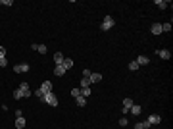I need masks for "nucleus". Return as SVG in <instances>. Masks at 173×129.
I'll list each match as a JSON object with an SVG mask.
<instances>
[{
  "mask_svg": "<svg viewBox=\"0 0 173 129\" xmlns=\"http://www.w3.org/2000/svg\"><path fill=\"white\" fill-rule=\"evenodd\" d=\"M35 97L42 98V97H44V93H42V91H40V89H37V91H35Z\"/></svg>",
  "mask_w": 173,
  "mask_h": 129,
  "instance_id": "nucleus-28",
  "label": "nucleus"
},
{
  "mask_svg": "<svg viewBox=\"0 0 173 129\" xmlns=\"http://www.w3.org/2000/svg\"><path fill=\"white\" fill-rule=\"evenodd\" d=\"M8 66V60L6 58H0V68H6Z\"/></svg>",
  "mask_w": 173,
  "mask_h": 129,
  "instance_id": "nucleus-29",
  "label": "nucleus"
},
{
  "mask_svg": "<svg viewBox=\"0 0 173 129\" xmlns=\"http://www.w3.org/2000/svg\"><path fill=\"white\" fill-rule=\"evenodd\" d=\"M100 81H102V75H100V73H92V71H90V85H92V83H100Z\"/></svg>",
  "mask_w": 173,
  "mask_h": 129,
  "instance_id": "nucleus-9",
  "label": "nucleus"
},
{
  "mask_svg": "<svg viewBox=\"0 0 173 129\" xmlns=\"http://www.w3.org/2000/svg\"><path fill=\"white\" fill-rule=\"evenodd\" d=\"M150 31H152L154 35H160V33H162V23L154 21V25H152V29H150Z\"/></svg>",
  "mask_w": 173,
  "mask_h": 129,
  "instance_id": "nucleus-12",
  "label": "nucleus"
},
{
  "mask_svg": "<svg viewBox=\"0 0 173 129\" xmlns=\"http://www.w3.org/2000/svg\"><path fill=\"white\" fill-rule=\"evenodd\" d=\"M29 97H31V89H23V98H29Z\"/></svg>",
  "mask_w": 173,
  "mask_h": 129,
  "instance_id": "nucleus-24",
  "label": "nucleus"
},
{
  "mask_svg": "<svg viewBox=\"0 0 173 129\" xmlns=\"http://www.w3.org/2000/svg\"><path fill=\"white\" fill-rule=\"evenodd\" d=\"M40 102L48 104V106H58V97L54 93H48V95H44V97L40 98Z\"/></svg>",
  "mask_w": 173,
  "mask_h": 129,
  "instance_id": "nucleus-1",
  "label": "nucleus"
},
{
  "mask_svg": "<svg viewBox=\"0 0 173 129\" xmlns=\"http://www.w3.org/2000/svg\"><path fill=\"white\" fill-rule=\"evenodd\" d=\"M62 66L65 68V71H67V70H71V68H73V60H71V58H65V60H64V64H62Z\"/></svg>",
  "mask_w": 173,
  "mask_h": 129,
  "instance_id": "nucleus-15",
  "label": "nucleus"
},
{
  "mask_svg": "<svg viewBox=\"0 0 173 129\" xmlns=\"http://www.w3.org/2000/svg\"><path fill=\"white\" fill-rule=\"evenodd\" d=\"M119 125L125 127V125H127V118H121V120H119Z\"/></svg>",
  "mask_w": 173,
  "mask_h": 129,
  "instance_id": "nucleus-31",
  "label": "nucleus"
},
{
  "mask_svg": "<svg viewBox=\"0 0 173 129\" xmlns=\"http://www.w3.org/2000/svg\"><path fill=\"white\" fill-rule=\"evenodd\" d=\"M135 62H137L139 66H146V64H150V58H148V56H139Z\"/></svg>",
  "mask_w": 173,
  "mask_h": 129,
  "instance_id": "nucleus-10",
  "label": "nucleus"
},
{
  "mask_svg": "<svg viewBox=\"0 0 173 129\" xmlns=\"http://www.w3.org/2000/svg\"><path fill=\"white\" fill-rule=\"evenodd\" d=\"M64 54H62V52H56V54H54V64H56V66H62V64H64Z\"/></svg>",
  "mask_w": 173,
  "mask_h": 129,
  "instance_id": "nucleus-8",
  "label": "nucleus"
},
{
  "mask_svg": "<svg viewBox=\"0 0 173 129\" xmlns=\"http://www.w3.org/2000/svg\"><path fill=\"white\" fill-rule=\"evenodd\" d=\"M156 6L160 8V10H166V8L169 6V2H167V0H156Z\"/></svg>",
  "mask_w": 173,
  "mask_h": 129,
  "instance_id": "nucleus-14",
  "label": "nucleus"
},
{
  "mask_svg": "<svg viewBox=\"0 0 173 129\" xmlns=\"http://www.w3.org/2000/svg\"><path fill=\"white\" fill-rule=\"evenodd\" d=\"M129 112H131V114H133V116H139V114H141V106H137V104H133V106H131V110H129Z\"/></svg>",
  "mask_w": 173,
  "mask_h": 129,
  "instance_id": "nucleus-16",
  "label": "nucleus"
},
{
  "mask_svg": "<svg viewBox=\"0 0 173 129\" xmlns=\"http://www.w3.org/2000/svg\"><path fill=\"white\" fill-rule=\"evenodd\" d=\"M85 87H90V77H83L81 79V87H79V89H85Z\"/></svg>",
  "mask_w": 173,
  "mask_h": 129,
  "instance_id": "nucleus-17",
  "label": "nucleus"
},
{
  "mask_svg": "<svg viewBox=\"0 0 173 129\" xmlns=\"http://www.w3.org/2000/svg\"><path fill=\"white\" fill-rule=\"evenodd\" d=\"M19 89L23 91V89H29V83H27V81H21V83H19Z\"/></svg>",
  "mask_w": 173,
  "mask_h": 129,
  "instance_id": "nucleus-26",
  "label": "nucleus"
},
{
  "mask_svg": "<svg viewBox=\"0 0 173 129\" xmlns=\"http://www.w3.org/2000/svg\"><path fill=\"white\" fill-rule=\"evenodd\" d=\"M81 97H85V98L90 97V87H85V89H81Z\"/></svg>",
  "mask_w": 173,
  "mask_h": 129,
  "instance_id": "nucleus-20",
  "label": "nucleus"
},
{
  "mask_svg": "<svg viewBox=\"0 0 173 129\" xmlns=\"http://www.w3.org/2000/svg\"><path fill=\"white\" fill-rule=\"evenodd\" d=\"M15 127H18V129H23V127H25V118H23V116L15 118Z\"/></svg>",
  "mask_w": 173,
  "mask_h": 129,
  "instance_id": "nucleus-11",
  "label": "nucleus"
},
{
  "mask_svg": "<svg viewBox=\"0 0 173 129\" xmlns=\"http://www.w3.org/2000/svg\"><path fill=\"white\" fill-rule=\"evenodd\" d=\"M37 52H40V54H46V46H44V45H38Z\"/></svg>",
  "mask_w": 173,
  "mask_h": 129,
  "instance_id": "nucleus-25",
  "label": "nucleus"
},
{
  "mask_svg": "<svg viewBox=\"0 0 173 129\" xmlns=\"http://www.w3.org/2000/svg\"><path fill=\"white\" fill-rule=\"evenodd\" d=\"M29 68H31V66L23 62V64H18V66H13V71H15V73H27V71H29Z\"/></svg>",
  "mask_w": 173,
  "mask_h": 129,
  "instance_id": "nucleus-3",
  "label": "nucleus"
},
{
  "mask_svg": "<svg viewBox=\"0 0 173 129\" xmlns=\"http://www.w3.org/2000/svg\"><path fill=\"white\" fill-rule=\"evenodd\" d=\"M146 122H148V123H150V125L154 127V125H158V123L162 122V118L158 116V114H152V116H148V120H146Z\"/></svg>",
  "mask_w": 173,
  "mask_h": 129,
  "instance_id": "nucleus-5",
  "label": "nucleus"
},
{
  "mask_svg": "<svg viewBox=\"0 0 173 129\" xmlns=\"http://www.w3.org/2000/svg\"><path fill=\"white\" fill-rule=\"evenodd\" d=\"M164 31H166V33L171 31V23H169V21H167V23H162V33H164Z\"/></svg>",
  "mask_w": 173,
  "mask_h": 129,
  "instance_id": "nucleus-21",
  "label": "nucleus"
},
{
  "mask_svg": "<svg viewBox=\"0 0 173 129\" xmlns=\"http://www.w3.org/2000/svg\"><path fill=\"white\" fill-rule=\"evenodd\" d=\"M75 100H77V106H81V108L87 106V98H85V97H77Z\"/></svg>",
  "mask_w": 173,
  "mask_h": 129,
  "instance_id": "nucleus-18",
  "label": "nucleus"
},
{
  "mask_svg": "<svg viewBox=\"0 0 173 129\" xmlns=\"http://www.w3.org/2000/svg\"><path fill=\"white\" fill-rule=\"evenodd\" d=\"M0 58H6V48L4 46H0Z\"/></svg>",
  "mask_w": 173,
  "mask_h": 129,
  "instance_id": "nucleus-30",
  "label": "nucleus"
},
{
  "mask_svg": "<svg viewBox=\"0 0 173 129\" xmlns=\"http://www.w3.org/2000/svg\"><path fill=\"white\" fill-rule=\"evenodd\" d=\"M38 89L42 91V93H44V95H48V93H52V83H50V81H44V83L40 85V87H38Z\"/></svg>",
  "mask_w": 173,
  "mask_h": 129,
  "instance_id": "nucleus-6",
  "label": "nucleus"
},
{
  "mask_svg": "<svg viewBox=\"0 0 173 129\" xmlns=\"http://www.w3.org/2000/svg\"><path fill=\"white\" fill-rule=\"evenodd\" d=\"M83 77H90V70H83Z\"/></svg>",
  "mask_w": 173,
  "mask_h": 129,
  "instance_id": "nucleus-32",
  "label": "nucleus"
},
{
  "mask_svg": "<svg viewBox=\"0 0 173 129\" xmlns=\"http://www.w3.org/2000/svg\"><path fill=\"white\" fill-rule=\"evenodd\" d=\"M71 97H81V89H79V87H77V89H71Z\"/></svg>",
  "mask_w": 173,
  "mask_h": 129,
  "instance_id": "nucleus-22",
  "label": "nucleus"
},
{
  "mask_svg": "<svg viewBox=\"0 0 173 129\" xmlns=\"http://www.w3.org/2000/svg\"><path fill=\"white\" fill-rule=\"evenodd\" d=\"M158 56H160L162 60H169L171 58V52L167 50V48H162V50H158Z\"/></svg>",
  "mask_w": 173,
  "mask_h": 129,
  "instance_id": "nucleus-7",
  "label": "nucleus"
},
{
  "mask_svg": "<svg viewBox=\"0 0 173 129\" xmlns=\"http://www.w3.org/2000/svg\"><path fill=\"white\" fill-rule=\"evenodd\" d=\"M129 70H131V71H137V70H139V64H137V62L133 60V62L129 64Z\"/></svg>",
  "mask_w": 173,
  "mask_h": 129,
  "instance_id": "nucleus-23",
  "label": "nucleus"
},
{
  "mask_svg": "<svg viewBox=\"0 0 173 129\" xmlns=\"http://www.w3.org/2000/svg\"><path fill=\"white\" fill-rule=\"evenodd\" d=\"M133 98H123V114H129V110L133 106Z\"/></svg>",
  "mask_w": 173,
  "mask_h": 129,
  "instance_id": "nucleus-4",
  "label": "nucleus"
},
{
  "mask_svg": "<svg viewBox=\"0 0 173 129\" xmlns=\"http://www.w3.org/2000/svg\"><path fill=\"white\" fill-rule=\"evenodd\" d=\"M13 98H15V100L23 98V91H21V89H15V91H13Z\"/></svg>",
  "mask_w": 173,
  "mask_h": 129,
  "instance_id": "nucleus-19",
  "label": "nucleus"
},
{
  "mask_svg": "<svg viewBox=\"0 0 173 129\" xmlns=\"http://www.w3.org/2000/svg\"><path fill=\"white\" fill-rule=\"evenodd\" d=\"M0 6H12V0H0Z\"/></svg>",
  "mask_w": 173,
  "mask_h": 129,
  "instance_id": "nucleus-27",
  "label": "nucleus"
},
{
  "mask_svg": "<svg viewBox=\"0 0 173 129\" xmlns=\"http://www.w3.org/2000/svg\"><path fill=\"white\" fill-rule=\"evenodd\" d=\"M114 25H115L114 18H112V16H106V18H104V21H102V25H100V29H102V31H110Z\"/></svg>",
  "mask_w": 173,
  "mask_h": 129,
  "instance_id": "nucleus-2",
  "label": "nucleus"
},
{
  "mask_svg": "<svg viewBox=\"0 0 173 129\" xmlns=\"http://www.w3.org/2000/svg\"><path fill=\"white\" fill-rule=\"evenodd\" d=\"M64 73H65V68H64V66H56V68H54V75H58V77H62Z\"/></svg>",
  "mask_w": 173,
  "mask_h": 129,
  "instance_id": "nucleus-13",
  "label": "nucleus"
},
{
  "mask_svg": "<svg viewBox=\"0 0 173 129\" xmlns=\"http://www.w3.org/2000/svg\"><path fill=\"white\" fill-rule=\"evenodd\" d=\"M150 129H154V127H150Z\"/></svg>",
  "mask_w": 173,
  "mask_h": 129,
  "instance_id": "nucleus-33",
  "label": "nucleus"
}]
</instances>
